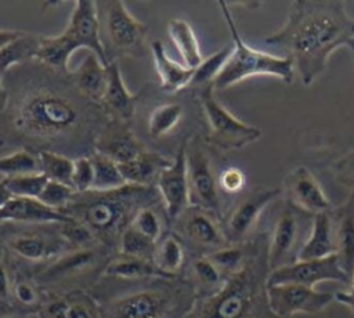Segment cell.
Segmentation results:
<instances>
[{"instance_id":"obj_1","label":"cell","mask_w":354,"mask_h":318,"mask_svg":"<svg viewBox=\"0 0 354 318\" xmlns=\"http://www.w3.org/2000/svg\"><path fill=\"white\" fill-rule=\"evenodd\" d=\"M101 105L87 101L79 91L55 80L32 83L8 102V122L12 133L40 151L87 149L94 144L106 120H101Z\"/></svg>"},{"instance_id":"obj_2","label":"cell","mask_w":354,"mask_h":318,"mask_svg":"<svg viewBox=\"0 0 354 318\" xmlns=\"http://www.w3.org/2000/svg\"><path fill=\"white\" fill-rule=\"evenodd\" d=\"M264 41L289 57L301 83L310 86L340 47L354 48V18L342 1H292L285 22Z\"/></svg>"},{"instance_id":"obj_3","label":"cell","mask_w":354,"mask_h":318,"mask_svg":"<svg viewBox=\"0 0 354 318\" xmlns=\"http://www.w3.org/2000/svg\"><path fill=\"white\" fill-rule=\"evenodd\" d=\"M268 231H257L249 241L243 267L227 277L218 290L196 297L187 318H279L267 299Z\"/></svg>"},{"instance_id":"obj_4","label":"cell","mask_w":354,"mask_h":318,"mask_svg":"<svg viewBox=\"0 0 354 318\" xmlns=\"http://www.w3.org/2000/svg\"><path fill=\"white\" fill-rule=\"evenodd\" d=\"M159 202L160 196L155 185L126 184L112 191L75 192L69 205L61 212L87 227L100 243L116 252L119 238L134 214L141 207Z\"/></svg>"},{"instance_id":"obj_5","label":"cell","mask_w":354,"mask_h":318,"mask_svg":"<svg viewBox=\"0 0 354 318\" xmlns=\"http://www.w3.org/2000/svg\"><path fill=\"white\" fill-rule=\"evenodd\" d=\"M115 282L119 283L116 292L88 290L98 300L102 318H187L196 300L195 289L184 277Z\"/></svg>"},{"instance_id":"obj_6","label":"cell","mask_w":354,"mask_h":318,"mask_svg":"<svg viewBox=\"0 0 354 318\" xmlns=\"http://www.w3.org/2000/svg\"><path fill=\"white\" fill-rule=\"evenodd\" d=\"M115 254V250L102 243L72 247L33 275L39 285L51 293L90 290Z\"/></svg>"},{"instance_id":"obj_7","label":"cell","mask_w":354,"mask_h":318,"mask_svg":"<svg viewBox=\"0 0 354 318\" xmlns=\"http://www.w3.org/2000/svg\"><path fill=\"white\" fill-rule=\"evenodd\" d=\"M217 6L232 37V53L220 75L213 82L214 90H227L252 76L259 75L274 76L281 82L290 84L295 79L292 59L289 57H279L248 46L238 30L228 4L225 1H218Z\"/></svg>"},{"instance_id":"obj_8","label":"cell","mask_w":354,"mask_h":318,"mask_svg":"<svg viewBox=\"0 0 354 318\" xmlns=\"http://www.w3.org/2000/svg\"><path fill=\"white\" fill-rule=\"evenodd\" d=\"M0 243L6 247L15 264L33 274L66 250L72 249L61 232L59 223H3L0 225Z\"/></svg>"},{"instance_id":"obj_9","label":"cell","mask_w":354,"mask_h":318,"mask_svg":"<svg viewBox=\"0 0 354 318\" xmlns=\"http://www.w3.org/2000/svg\"><path fill=\"white\" fill-rule=\"evenodd\" d=\"M198 100L207 124L206 142L223 151H231L245 148L263 135L261 129L239 120L218 102L213 84L202 87Z\"/></svg>"},{"instance_id":"obj_10","label":"cell","mask_w":354,"mask_h":318,"mask_svg":"<svg viewBox=\"0 0 354 318\" xmlns=\"http://www.w3.org/2000/svg\"><path fill=\"white\" fill-rule=\"evenodd\" d=\"M313 214L306 213L285 200L268 231V267L270 272L297 261L299 253L306 243L311 225Z\"/></svg>"},{"instance_id":"obj_11","label":"cell","mask_w":354,"mask_h":318,"mask_svg":"<svg viewBox=\"0 0 354 318\" xmlns=\"http://www.w3.org/2000/svg\"><path fill=\"white\" fill-rule=\"evenodd\" d=\"M101 30L111 50L120 55L141 57L149 28L136 18L123 1L97 3Z\"/></svg>"},{"instance_id":"obj_12","label":"cell","mask_w":354,"mask_h":318,"mask_svg":"<svg viewBox=\"0 0 354 318\" xmlns=\"http://www.w3.org/2000/svg\"><path fill=\"white\" fill-rule=\"evenodd\" d=\"M170 227L191 254H209L228 245L221 217L203 207L191 205Z\"/></svg>"},{"instance_id":"obj_13","label":"cell","mask_w":354,"mask_h":318,"mask_svg":"<svg viewBox=\"0 0 354 318\" xmlns=\"http://www.w3.org/2000/svg\"><path fill=\"white\" fill-rule=\"evenodd\" d=\"M187 173L191 205L214 212L223 220L217 176L213 170L212 159L206 149L205 140L199 135L188 137Z\"/></svg>"},{"instance_id":"obj_14","label":"cell","mask_w":354,"mask_h":318,"mask_svg":"<svg viewBox=\"0 0 354 318\" xmlns=\"http://www.w3.org/2000/svg\"><path fill=\"white\" fill-rule=\"evenodd\" d=\"M282 195V188H254L241 198L232 209L223 216V228L228 245H241L257 231L263 212Z\"/></svg>"},{"instance_id":"obj_15","label":"cell","mask_w":354,"mask_h":318,"mask_svg":"<svg viewBox=\"0 0 354 318\" xmlns=\"http://www.w3.org/2000/svg\"><path fill=\"white\" fill-rule=\"evenodd\" d=\"M267 299L277 317L292 318L296 314L322 312L335 301V293L297 283H281L267 285Z\"/></svg>"},{"instance_id":"obj_16","label":"cell","mask_w":354,"mask_h":318,"mask_svg":"<svg viewBox=\"0 0 354 318\" xmlns=\"http://www.w3.org/2000/svg\"><path fill=\"white\" fill-rule=\"evenodd\" d=\"M350 283V277L342 268L336 254L314 260H297L270 272L267 285L297 283L314 288L319 282Z\"/></svg>"},{"instance_id":"obj_17","label":"cell","mask_w":354,"mask_h":318,"mask_svg":"<svg viewBox=\"0 0 354 318\" xmlns=\"http://www.w3.org/2000/svg\"><path fill=\"white\" fill-rule=\"evenodd\" d=\"M187 141L188 137L180 144L171 165L160 171L155 183L170 224L191 206L187 173Z\"/></svg>"},{"instance_id":"obj_18","label":"cell","mask_w":354,"mask_h":318,"mask_svg":"<svg viewBox=\"0 0 354 318\" xmlns=\"http://www.w3.org/2000/svg\"><path fill=\"white\" fill-rule=\"evenodd\" d=\"M282 194L285 200L313 216L332 209L322 185L306 166H297L283 177Z\"/></svg>"},{"instance_id":"obj_19","label":"cell","mask_w":354,"mask_h":318,"mask_svg":"<svg viewBox=\"0 0 354 318\" xmlns=\"http://www.w3.org/2000/svg\"><path fill=\"white\" fill-rule=\"evenodd\" d=\"M65 30L75 39L80 48H86L95 54L105 65L109 64V57L101 39V24L97 3L76 0Z\"/></svg>"},{"instance_id":"obj_20","label":"cell","mask_w":354,"mask_h":318,"mask_svg":"<svg viewBox=\"0 0 354 318\" xmlns=\"http://www.w3.org/2000/svg\"><path fill=\"white\" fill-rule=\"evenodd\" d=\"M145 149L126 122L112 118L105 122L94 141V151L111 158L118 165L130 162Z\"/></svg>"},{"instance_id":"obj_21","label":"cell","mask_w":354,"mask_h":318,"mask_svg":"<svg viewBox=\"0 0 354 318\" xmlns=\"http://www.w3.org/2000/svg\"><path fill=\"white\" fill-rule=\"evenodd\" d=\"M39 314L41 318H102L100 303L88 290L47 292Z\"/></svg>"},{"instance_id":"obj_22","label":"cell","mask_w":354,"mask_h":318,"mask_svg":"<svg viewBox=\"0 0 354 318\" xmlns=\"http://www.w3.org/2000/svg\"><path fill=\"white\" fill-rule=\"evenodd\" d=\"M333 236L336 243V256L344 272L350 277L354 272V192L347 199L329 210Z\"/></svg>"},{"instance_id":"obj_23","label":"cell","mask_w":354,"mask_h":318,"mask_svg":"<svg viewBox=\"0 0 354 318\" xmlns=\"http://www.w3.org/2000/svg\"><path fill=\"white\" fill-rule=\"evenodd\" d=\"M69 79L82 97L93 104L101 105L108 83V65L95 54L88 51L79 66L71 71Z\"/></svg>"},{"instance_id":"obj_24","label":"cell","mask_w":354,"mask_h":318,"mask_svg":"<svg viewBox=\"0 0 354 318\" xmlns=\"http://www.w3.org/2000/svg\"><path fill=\"white\" fill-rule=\"evenodd\" d=\"M69 218L35 198H11L0 209V221L18 224H55Z\"/></svg>"},{"instance_id":"obj_25","label":"cell","mask_w":354,"mask_h":318,"mask_svg":"<svg viewBox=\"0 0 354 318\" xmlns=\"http://www.w3.org/2000/svg\"><path fill=\"white\" fill-rule=\"evenodd\" d=\"M137 101L138 95L133 94L124 84L118 61H109L108 83L101 102L102 109L106 111L112 119L127 122L136 113Z\"/></svg>"},{"instance_id":"obj_26","label":"cell","mask_w":354,"mask_h":318,"mask_svg":"<svg viewBox=\"0 0 354 318\" xmlns=\"http://www.w3.org/2000/svg\"><path fill=\"white\" fill-rule=\"evenodd\" d=\"M153 65L159 77V87L167 94H177L185 87H189L194 69L176 62L167 55L165 44L160 40L151 43Z\"/></svg>"},{"instance_id":"obj_27","label":"cell","mask_w":354,"mask_h":318,"mask_svg":"<svg viewBox=\"0 0 354 318\" xmlns=\"http://www.w3.org/2000/svg\"><path fill=\"white\" fill-rule=\"evenodd\" d=\"M12 264L14 277L8 306L24 312H40V308L47 297V290L39 285L33 272L15 264L14 261Z\"/></svg>"},{"instance_id":"obj_28","label":"cell","mask_w":354,"mask_h":318,"mask_svg":"<svg viewBox=\"0 0 354 318\" xmlns=\"http://www.w3.org/2000/svg\"><path fill=\"white\" fill-rule=\"evenodd\" d=\"M151 260L165 277L178 278L183 277L189 260L188 249L181 238L170 230L155 245Z\"/></svg>"},{"instance_id":"obj_29","label":"cell","mask_w":354,"mask_h":318,"mask_svg":"<svg viewBox=\"0 0 354 318\" xmlns=\"http://www.w3.org/2000/svg\"><path fill=\"white\" fill-rule=\"evenodd\" d=\"M76 50H79V46L64 29L55 36H40V44L35 59L58 75L69 76V58Z\"/></svg>"},{"instance_id":"obj_30","label":"cell","mask_w":354,"mask_h":318,"mask_svg":"<svg viewBox=\"0 0 354 318\" xmlns=\"http://www.w3.org/2000/svg\"><path fill=\"white\" fill-rule=\"evenodd\" d=\"M165 277L152 263V260L124 256L116 253L105 265L101 279H112L120 282H137Z\"/></svg>"},{"instance_id":"obj_31","label":"cell","mask_w":354,"mask_h":318,"mask_svg":"<svg viewBox=\"0 0 354 318\" xmlns=\"http://www.w3.org/2000/svg\"><path fill=\"white\" fill-rule=\"evenodd\" d=\"M173 159L153 151H142L138 156L127 163L119 165L127 184L155 185L158 176L163 169L170 166Z\"/></svg>"},{"instance_id":"obj_32","label":"cell","mask_w":354,"mask_h":318,"mask_svg":"<svg viewBox=\"0 0 354 318\" xmlns=\"http://www.w3.org/2000/svg\"><path fill=\"white\" fill-rule=\"evenodd\" d=\"M336 254V243L329 212L314 214L310 235L303 245L297 260L324 259Z\"/></svg>"},{"instance_id":"obj_33","label":"cell","mask_w":354,"mask_h":318,"mask_svg":"<svg viewBox=\"0 0 354 318\" xmlns=\"http://www.w3.org/2000/svg\"><path fill=\"white\" fill-rule=\"evenodd\" d=\"M183 277L192 285L196 297L214 293L225 279L207 254H191Z\"/></svg>"},{"instance_id":"obj_34","label":"cell","mask_w":354,"mask_h":318,"mask_svg":"<svg viewBox=\"0 0 354 318\" xmlns=\"http://www.w3.org/2000/svg\"><path fill=\"white\" fill-rule=\"evenodd\" d=\"M167 35L183 58L184 65L195 69L203 57L191 24L183 18H173L167 24Z\"/></svg>"},{"instance_id":"obj_35","label":"cell","mask_w":354,"mask_h":318,"mask_svg":"<svg viewBox=\"0 0 354 318\" xmlns=\"http://www.w3.org/2000/svg\"><path fill=\"white\" fill-rule=\"evenodd\" d=\"M40 36L41 35L22 30L17 39L6 44L0 50V73L4 76L14 65L35 59L40 44Z\"/></svg>"},{"instance_id":"obj_36","label":"cell","mask_w":354,"mask_h":318,"mask_svg":"<svg viewBox=\"0 0 354 318\" xmlns=\"http://www.w3.org/2000/svg\"><path fill=\"white\" fill-rule=\"evenodd\" d=\"M184 108L180 102H162L156 105L147 120V133L151 138H162L170 134L181 122Z\"/></svg>"},{"instance_id":"obj_37","label":"cell","mask_w":354,"mask_h":318,"mask_svg":"<svg viewBox=\"0 0 354 318\" xmlns=\"http://www.w3.org/2000/svg\"><path fill=\"white\" fill-rule=\"evenodd\" d=\"M167 224H170V221L165 213V209L160 210L158 205H149L141 207L134 214L129 227L156 245L167 232Z\"/></svg>"},{"instance_id":"obj_38","label":"cell","mask_w":354,"mask_h":318,"mask_svg":"<svg viewBox=\"0 0 354 318\" xmlns=\"http://www.w3.org/2000/svg\"><path fill=\"white\" fill-rule=\"evenodd\" d=\"M94 169V191H112L124 187L127 183L120 171L119 165L111 158L93 151L90 153Z\"/></svg>"},{"instance_id":"obj_39","label":"cell","mask_w":354,"mask_h":318,"mask_svg":"<svg viewBox=\"0 0 354 318\" xmlns=\"http://www.w3.org/2000/svg\"><path fill=\"white\" fill-rule=\"evenodd\" d=\"M39 169L48 180L71 185L73 159L65 153L54 151H37ZM72 187V185H71Z\"/></svg>"},{"instance_id":"obj_40","label":"cell","mask_w":354,"mask_h":318,"mask_svg":"<svg viewBox=\"0 0 354 318\" xmlns=\"http://www.w3.org/2000/svg\"><path fill=\"white\" fill-rule=\"evenodd\" d=\"M231 53H232V44L225 46L217 50L216 53L210 54L209 57L203 58L202 62L194 69V76L189 86L202 88L209 84H213V82L224 68L225 62L228 61Z\"/></svg>"},{"instance_id":"obj_41","label":"cell","mask_w":354,"mask_h":318,"mask_svg":"<svg viewBox=\"0 0 354 318\" xmlns=\"http://www.w3.org/2000/svg\"><path fill=\"white\" fill-rule=\"evenodd\" d=\"M249 245L248 241L241 245H227L216 252L209 253V259L218 268L224 278L239 271L248 259Z\"/></svg>"},{"instance_id":"obj_42","label":"cell","mask_w":354,"mask_h":318,"mask_svg":"<svg viewBox=\"0 0 354 318\" xmlns=\"http://www.w3.org/2000/svg\"><path fill=\"white\" fill-rule=\"evenodd\" d=\"M30 173H40L37 153H33L30 149H18L0 156V174L4 177Z\"/></svg>"},{"instance_id":"obj_43","label":"cell","mask_w":354,"mask_h":318,"mask_svg":"<svg viewBox=\"0 0 354 318\" xmlns=\"http://www.w3.org/2000/svg\"><path fill=\"white\" fill-rule=\"evenodd\" d=\"M48 178L43 173H30L15 177H4V183L12 198L37 199Z\"/></svg>"},{"instance_id":"obj_44","label":"cell","mask_w":354,"mask_h":318,"mask_svg":"<svg viewBox=\"0 0 354 318\" xmlns=\"http://www.w3.org/2000/svg\"><path fill=\"white\" fill-rule=\"evenodd\" d=\"M75 195V189L71 185L48 180L39 195V200L54 210H64Z\"/></svg>"},{"instance_id":"obj_45","label":"cell","mask_w":354,"mask_h":318,"mask_svg":"<svg viewBox=\"0 0 354 318\" xmlns=\"http://www.w3.org/2000/svg\"><path fill=\"white\" fill-rule=\"evenodd\" d=\"M94 183V169L90 155H79L73 158V170L71 177V185L75 192L91 191Z\"/></svg>"},{"instance_id":"obj_46","label":"cell","mask_w":354,"mask_h":318,"mask_svg":"<svg viewBox=\"0 0 354 318\" xmlns=\"http://www.w3.org/2000/svg\"><path fill=\"white\" fill-rule=\"evenodd\" d=\"M330 173L337 184L354 192V149L336 159L330 165Z\"/></svg>"},{"instance_id":"obj_47","label":"cell","mask_w":354,"mask_h":318,"mask_svg":"<svg viewBox=\"0 0 354 318\" xmlns=\"http://www.w3.org/2000/svg\"><path fill=\"white\" fill-rule=\"evenodd\" d=\"M14 277V264L6 247L0 243V307L10 304L11 285Z\"/></svg>"},{"instance_id":"obj_48","label":"cell","mask_w":354,"mask_h":318,"mask_svg":"<svg viewBox=\"0 0 354 318\" xmlns=\"http://www.w3.org/2000/svg\"><path fill=\"white\" fill-rule=\"evenodd\" d=\"M217 184L220 192L234 195L239 194L246 184L245 173L239 167H225L221 170V173L217 176Z\"/></svg>"},{"instance_id":"obj_49","label":"cell","mask_w":354,"mask_h":318,"mask_svg":"<svg viewBox=\"0 0 354 318\" xmlns=\"http://www.w3.org/2000/svg\"><path fill=\"white\" fill-rule=\"evenodd\" d=\"M335 301L347 306L350 308L353 317H354V272H353L350 283H348V290L336 292L335 293Z\"/></svg>"},{"instance_id":"obj_50","label":"cell","mask_w":354,"mask_h":318,"mask_svg":"<svg viewBox=\"0 0 354 318\" xmlns=\"http://www.w3.org/2000/svg\"><path fill=\"white\" fill-rule=\"evenodd\" d=\"M21 33L22 30H17V29H0V50L10 41L17 39Z\"/></svg>"},{"instance_id":"obj_51","label":"cell","mask_w":354,"mask_h":318,"mask_svg":"<svg viewBox=\"0 0 354 318\" xmlns=\"http://www.w3.org/2000/svg\"><path fill=\"white\" fill-rule=\"evenodd\" d=\"M8 100H10V95L6 87L3 86V75L0 73V113H3L7 109Z\"/></svg>"},{"instance_id":"obj_52","label":"cell","mask_w":354,"mask_h":318,"mask_svg":"<svg viewBox=\"0 0 354 318\" xmlns=\"http://www.w3.org/2000/svg\"><path fill=\"white\" fill-rule=\"evenodd\" d=\"M12 198V195L10 194V191L7 189L6 187V183H4V178L0 180V209Z\"/></svg>"},{"instance_id":"obj_53","label":"cell","mask_w":354,"mask_h":318,"mask_svg":"<svg viewBox=\"0 0 354 318\" xmlns=\"http://www.w3.org/2000/svg\"><path fill=\"white\" fill-rule=\"evenodd\" d=\"M4 142H6V138H4V137H3V133H1V131H0V145H3V144H4Z\"/></svg>"},{"instance_id":"obj_54","label":"cell","mask_w":354,"mask_h":318,"mask_svg":"<svg viewBox=\"0 0 354 318\" xmlns=\"http://www.w3.org/2000/svg\"><path fill=\"white\" fill-rule=\"evenodd\" d=\"M0 225H1V221H0Z\"/></svg>"},{"instance_id":"obj_55","label":"cell","mask_w":354,"mask_h":318,"mask_svg":"<svg viewBox=\"0 0 354 318\" xmlns=\"http://www.w3.org/2000/svg\"><path fill=\"white\" fill-rule=\"evenodd\" d=\"M353 53H354V48H353Z\"/></svg>"}]
</instances>
